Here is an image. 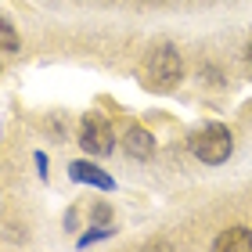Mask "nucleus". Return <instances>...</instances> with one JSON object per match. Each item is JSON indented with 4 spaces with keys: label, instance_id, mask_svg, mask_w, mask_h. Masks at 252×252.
<instances>
[{
    "label": "nucleus",
    "instance_id": "f257e3e1",
    "mask_svg": "<svg viewBox=\"0 0 252 252\" xmlns=\"http://www.w3.org/2000/svg\"><path fill=\"white\" fill-rule=\"evenodd\" d=\"M184 79V58L173 43H158V47L148 51V58L141 65V83L155 94H169L177 90V83Z\"/></svg>",
    "mask_w": 252,
    "mask_h": 252
},
{
    "label": "nucleus",
    "instance_id": "f03ea898",
    "mask_svg": "<svg viewBox=\"0 0 252 252\" xmlns=\"http://www.w3.org/2000/svg\"><path fill=\"white\" fill-rule=\"evenodd\" d=\"M231 148H234V141H231V133H227V126H220V123H209V126H202V130L191 133V152L205 166L227 162V158H231Z\"/></svg>",
    "mask_w": 252,
    "mask_h": 252
},
{
    "label": "nucleus",
    "instance_id": "7ed1b4c3",
    "mask_svg": "<svg viewBox=\"0 0 252 252\" xmlns=\"http://www.w3.org/2000/svg\"><path fill=\"white\" fill-rule=\"evenodd\" d=\"M79 144H83L87 155H112L116 133H112V126L101 119L97 112H90V116H83V123H79Z\"/></svg>",
    "mask_w": 252,
    "mask_h": 252
},
{
    "label": "nucleus",
    "instance_id": "20e7f679",
    "mask_svg": "<svg viewBox=\"0 0 252 252\" xmlns=\"http://www.w3.org/2000/svg\"><path fill=\"white\" fill-rule=\"evenodd\" d=\"M68 177L79 180V184H90V188H97V191H116V177L105 173L101 166L94 162H87V158H79V162L68 166Z\"/></svg>",
    "mask_w": 252,
    "mask_h": 252
},
{
    "label": "nucleus",
    "instance_id": "39448f33",
    "mask_svg": "<svg viewBox=\"0 0 252 252\" xmlns=\"http://www.w3.org/2000/svg\"><path fill=\"white\" fill-rule=\"evenodd\" d=\"M123 148H126L130 158L144 162V158L155 155V137H152V130H144V126H130V130L123 133Z\"/></svg>",
    "mask_w": 252,
    "mask_h": 252
},
{
    "label": "nucleus",
    "instance_id": "423d86ee",
    "mask_svg": "<svg viewBox=\"0 0 252 252\" xmlns=\"http://www.w3.org/2000/svg\"><path fill=\"white\" fill-rule=\"evenodd\" d=\"M216 249L220 252H252V231L249 227H227L216 238Z\"/></svg>",
    "mask_w": 252,
    "mask_h": 252
},
{
    "label": "nucleus",
    "instance_id": "0eeeda50",
    "mask_svg": "<svg viewBox=\"0 0 252 252\" xmlns=\"http://www.w3.org/2000/svg\"><path fill=\"white\" fill-rule=\"evenodd\" d=\"M18 43H22V40H18L15 26H11L4 15H0V51H7V54H11V51H18Z\"/></svg>",
    "mask_w": 252,
    "mask_h": 252
},
{
    "label": "nucleus",
    "instance_id": "6e6552de",
    "mask_svg": "<svg viewBox=\"0 0 252 252\" xmlns=\"http://www.w3.org/2000/svg\"><path fill=\"white\" fill-rule=\"evenodd\" d=\"M112 234V227L108 223H97V231H87V234H79V249H87V245H94V242H105V238Z\"/></svg>",
    "mask_w": 252,
    "mask_h": 252
},
{
    "label": "nucleus",
    "instance_id": "1a4fd4ad",
    "mask_svg": "<svg viewBox=\"0 0 252 252\" xmlns=\"http://www.w3.org/2000/svg\"><path fill=\"white\" fill-rule=\"evenodd\" d=\"M32 158H36V173H40L43 180H47V155H43V152H36Z\"/></svg>",
    "mask_w": 252,
    "mask_h": 252
},
{
    "label": "nucleus",
    "instance_id": "9d476101",
    "mask_svg": "<svg viewBox=\"0 0 252 252\" xmlns=\"http://www.w3.org/2000/svg\"><path fill=\"white\" fill-rule=\"evenodd\" d=\"M94 220H97V223H108V220H112V209H108V205H97V209H94Z\"/></svg>",
    "mask_w": 252,
    "mask_h": 252
},
{
    "label": "nucleus",
    "instance_id": "9b49d317",
    "mask_svg": "<svg viewBox=\"0 0 252 252\" xmlns=\"http://www.w3.org/2000/svg\"><path fill=\"white\" fill-rule=\"evenodd\" d=\"M245 58H249V62H252V43H249V51H245Z\"/></svg>",
    "mask_w": 252,
    "mask_h": 252
}]
</instances>
